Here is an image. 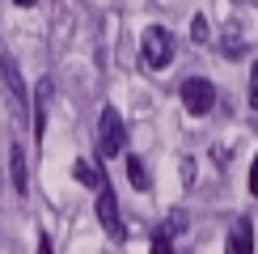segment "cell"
Wrapping results in <instances>:
<instances>
[{
	"label": "cell",
	"mask_w": 258,
	"mask_h": 254,
	"mask_svg": "<svg viewBox=\"0 0 258 254\" xmlns=\"http://www.w3.org/2000/svg\"><path fill=\"white\" fill-rule=\"evenodd\" d=\"M123 114L114 106H102V119H98V157H119L123 153Z\"/></svg>",
	"instance_id": "cell-1"
},
{
	"label": "cell",
	"mask_w": 258,
	"mask_h": 254,
	"mask_svg": "<svg viewBox=\"0 0 258 254\" xmlns=\"http://www.w3.org/2000/svg\"><path fill=\"white\" fill-rule=\"evenodd\" d=\"M140 55H144V68H165L169 59H174V34H169L165 26H153L144 30V47H140Z\"/></svg>",
	"instance_id": "cell-2"
},
{
	"label": "cell",
	"mask_w": 258,
	"mask_h": 254,
	"mask_svg": "<svg viewBox=\"0 0 258 254\" xmlns=\"http://www.w3.org/2000/svg\"><path fill=\"white\" fill-rule=\"evenodd\" d=\"M182 106H186L190 114H208L212 106H216V85L203 81V77H186L182 81Z\"/></svg>",
	"instance_id": "cell-3"
},
{
	"label": "cell",
	"mask_w": 258,
	"mask_h": 254,
	"mask_svg": "<svg viewBox=\"0 0 258 254\" xmlns=\"http://www.w3.org/2000/svg\"><path fill=\"white\" fill-rule=\"evenodd\" d=\"M98 216H102V229L110 233V237H123V220H119V199H114L110 182H98Z\"/></svg>",
	"instance_id": "cell-4"
},
{
	"label": "cell",
	"mask_w": 258,
	"mask_h": 254,
	"mask_svg": "<svg viewBox=\"0 0 258 254\" xmlns=\"http://www.w3.org/2000/svg\"><path fill=\"white\" fill-rule=\"evenodd\" d=\"M51 93H55V81L42 77L34 98H30V110H34V140H42V132H47V106H51Z\"/></svg>",
	"instance_id": "cell-5"
},
{
	"label": "cell",
	"mask_w": 258,
	"mask_h": 254,
	"mask_svg": "<svg viewBox=\"0 0 258 254\" xmlns=\"http://www.w3.org/2000/svg\"><path fill=\"white\" fill-rule=\"evenodd\" d=\"M0 72H5V85H9V93H13V106L17 110H26V85H21V77H17V64L9 59V55H0Z\"/></svg>",
	"instance_id": "cell-6"
},
{
	"label": "cell",
	"mask_w": 258,
	"mask_h": 254,
	"mask_svg": "<svg viewBox=\"0 0 258 254\" xmlns=\"http://www.w3.org/2000/svg\"><path fill=\"white\" fill-rule=\"evenodd\" d=\"M254 250V225L250 220H237V229H233V254H250Z\"/></svg>",
	"instance_id": "cell-7"
},
{
	"label": "cell",
	"mask_w": 258,
	"mask_h": 254,
	"mask_svg": "<svg viewBox=\"0 0 258 254\" xmlns=\"http://www.w3.org/2000/svg\"><path fill=\"white\" fill-rule=\"evenodd\" d=\"M30 178H26V153H21V144H13V190L17 195H26Z\"/></svg>",
	"instance_id": "cell-8"
},
{
	"label": "cell",
	"mask_w": 258,
	"mask_h": 254,
	"mask_svg": "<svg viewBox=\"0 0 258 254\" xmlns=\"http://www.w3.org/2000/svg\"><path fill=\"white\" fill-rule=\"evenodd\" d=\"M127 178H132L136 190H148V169H144V161H140V157H127Z\"/></svg>",
	"instance_id": "cell-9"
},
{
	"label": "cell",
	"mask_w": 258,
	"mask_h": 254,
	"mask_svg": "<svg viewBox=\"0 0 258 254\" xmlns=\"http://www.w3.org/2000/svg\"><path fill=\"white\" fill-rule=\"evenodd\" d=\"M72 174H77V182H85V186H98L102 182V169H93L89 161H77V165H72Z\"/></svg>",
	"instance_id": "cell-10"
},
{
	"label": "cell",
	"mask_w": 258,
	"mask_h": 254,
	"mask_svg": "<svg viewBox=\"0 0 258 254\" xmlns=\"http://www.w3.org/2000/svg\"><path fill=\"white\" fill-rule=\"evenodd\" d=\"M190 34H195V42H208V21H203V17H190Z\"/></svg>",
	"instance_id": "cell-11"
},
{
	"label": "cell",
	"mask_w": 258,
	"mask_h": 254,
	"mask_svg": "<svg viewBox=\"0 0 258 254\" xmlns=\"http://www.w3.org/2000/svg\"><path fill=\"white\" fill-rule=\"evenodd\" d=\"M250 106H254V110H258V68L250 72Z\"/></svg>",
	"instance_id": "cell-12"
},
{
	"label": "cell",
	"mask_w": 258,
	"mask_h": 254,
	"mask_svg": "<svg viewBox=\"0 0 258 254\" xmlns=\"http://www.w3.org/2000/svg\"><path fill=\"white\" fill-rule=\"evenodd\" d=\"M250 190L258 195V157H254V169H250Z\"/></svg>",
	"instance_id": "cell-13"
},
{
	"label": "cell",
	"mask_w": 258,
	"mask_h": 254,
	"mask_svg": "<svg viewBox=\"0 0 258 254\" xmlns=\"http://www.w3.org/2000/svg\"><path fill=\"white\" fill-rule=\"evenodd\" d=\"M13 5H21V9H30V5H34V0H13Z\"/></svg>",
	"instance_id": "cell-14"
}]
</instances>
